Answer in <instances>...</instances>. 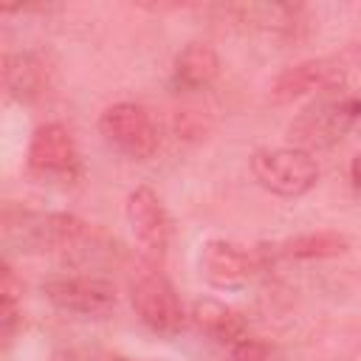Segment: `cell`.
<instances>
[{
  "instance_id": "6da1fadb",
  "label": "cell",
  "mask_w": 361,
  "mask_h": 361,
  "mask_svg": "<svg viewBox=\"0 0 361 361\" xmlns=\"http://www.w3.org/2000/svg\"><path fill=\"white\" fill-rule=\"evenodd\" d=\"M361 118V96L350 90H333L316 96L288 127L290 147L305 152L327 149L338 144Z\"/></svg>"
},
{
  "instance_id": "7a4b0ae2",
  "label": "cell",
  "mask_w": 361,
  "mask_h": 361,
  "mask_svg": "<svg viewBox=\"0 0 361 361\" xmlns=\"http://www.w3.org/2000/svg\"><path fill=\"white\" fill-rule=\"evenodd\" d=\"M251 175L262 189L279 197H299L319 180V166L310 152L299 147L257 149L251 155Z\"/></svg>"
},
{
  "instance_id": "3957f363",
  "label": "cell",
  "mask_w": 361,
  "mask_h": 361,
  "mask_svg": "<svg viewBox=\"0 0 361 361\" xmlns=\"http://www.w3.org/2000/svg\"><path fill=\"white\" fill-rule=\"evenodd\" d=\"M130 302L135 316L158 336H175L183 327V305L172 282L152 265L138 268L130 279Z\"/></svg>"
},
{
  "instance_id": "277c9868",
  "label": "cell",
  "mask_w": 361,
  "mask_h": 361,
  "mask_svg": "<svg viewBox=\"0 0 361 361\" xmlns=\"http://www.w3.org/2000/svg\"><path fill=\"white\" fill-rule=\"evenodd\" d=\"M99 133L110 147L135 161H147L158 149V130L149 113L133 102L110 104L99 118Z\"/></svg>"
},
{
  "instance_id": "5b68a950",
  "label": "cell",
  "mask_w": 361,
  "mask_h": 361,
  "mask_svg": "<svg viewBox=\"0 0 361 361\" xmlns=\"http://www.w3.org/2000/svg\"><path fill=\"white\" fill-rule=\"evenodd\" d=\"M350 62L347 56H319V59H305L288 71H282L271 87L274 102H293L307 93H333L344 90V82L350 76Z\"/></svg>"
},
{
  "instance_id": "8992f818",
  "label": "cell",
  "mask_w": 361,
  "mask_h": 361,
  "mask_svg": "<svg viewBox=\"0 0 361 361\" xmlns=\"http://www.w3.org/2000/svg\"><path fill=\"white\" fill-rule=\"evenodd\" d=\"M45 299L62 313L99 319L116 307V290L96 276H51L42 282Z\"/></svg>"
},
{
  "instance_id": "52a82bcc",
  "label": "cell",
  "mask_w": 361,
  "mask_h": 361,
  "mask_svg": "<svg viewBox=\"0 0 361 361\" xmlns=\"http://www.w3.org/2000/svg\"><path fill=\"white\" fill-rule=\"evenodd\" d=\"M127 223L135 234V240L149 251V254H164L172 240V220L161 197L149 186H135L127 195Z\"/></svg>"
},
{
  "instance_id": "ba28073f",
  "label": "cell",
  "mask_w": 361,
  "mask_h": 361,
  "mask_svg": "<svg viewBox=\"0 0 361 361\" xmlns=\"http://www.w3.org/2000/svg\"><path fill=\"white\" fill-rule=\"evenodd\" d=\"M87 237V226L73 214H25L20 240L28 251H71Z\"/></svg>"
},
{
  "instance_id": "9c48e42d",
  "label": "cell",
  "mask_w": 361,
  "mask_h": 361,
  "mask_svg": "<svg viewBox=\"0 0 361 361\" xmlns=\"http://www.w3.org/2000/svg\"><path fill=\"white\" fill-rule=\"evenodd\" d=\"M79 164V152L68 127L51 121L34 130L28 144V166L39 175H71Z\"/></svg>"
},
{
  "instance_id": "30bf717a",
  "label": "cell",
  "mask_w": 361,
  "mask_h": 361,
  "mask_svg": "<svg viewBox=\"0 0 361 361\" xmlns=\"http://www.w3.org/2000/svg\"><path fill=\"white\" fill-rule=\"evenodd\" d=\"M197 265H200V276L212 288H217V290H237L251 276L248 254L240 245L228 243V240H209V243H203Z\"/></svg>"
},
{
  "instance_id": "8fae6325",
  "label": "cell",
  "mask_w": 361,
  "mask_h": 361,
  "mask_svg": "<svg viewBox=\"0 0 361 361\" xmlns=\"http://www.w3.org/2000/svg\"><path fill=\"white\" fill-rule=\"evenodd\" d=\"M220 59L209 42H189L172 65V85L178 90H203L214 82Z\"/></svg>"
},
{
  "instance_id": "7c38bea8",
  "label": "cell",
  "mask_w": 361,
  "mask_h": 361,
  "mask_svg": "<svg viewBox=\"0 0 361 361\" xmlns=\"http://www.w3.org/2000/svg\"><path fill=\"white\" fill-rule=\"evenodd\" d=\"M192 319H195V324H197L206 336H212L214 341H220V344H226V347H231V350L240 347L245 338H251L245 322L240 319V313L231 310V307L223 305V302H214V299L197 302L195 310H192Z\"/></svg>"
},
{
  "instance_id": "4fadbf2b",
  "label": "cell",
  "mask_w": 361,
  "mask_h": 361,
  "mask_svg": "<svg viewBox=\"0 0 361 361\" xmlns=\"http://www.w3.org/2000/svg\"><path fill=\"white\" fill-rule=\"evenodd\" d=\"M3 82L17 102H34L45 87V65L34 54H8L3 59Z\"/></svg>"
},
{
  "instance_id": "5bb4252c",
  "label": "cell",
  "mask_w": 361,
  "mask_h": 361,
  "mask_svg": "<svg viewBox=\"0 0 361 361\" xmlns=\"http://www.w3.org/2000/svg\"><path fill=\"white\" fill-rule=\"evenodd\" d=\"M347 237L336 234V231H316V234H299L290 237L282 245V254L293 257V259H327V257H338L347 251Z\"/></svg>"
},
{
  "instance_id": "9a60e30c",
  "label": "cell",
  "mask_w": 361,
  "mask_h": 361,
  "mask_svg": "<svg viewBox=\"0 0 361 361\" xmlns=\"http://www.w3.org/2000/svg\"><path fill=\"white\" fill-rule=\"evenodd\" d=\"M240 14V23L265 28V31H290L296 25V6H282V3H248L234 8Z\"/></svg>"
},
{
  "instance_id": "2e32d148",
  "label": "cell",
  "mask_w": 361,
  "mask_h": 361,
  "mask_svg": "<svg viewBox=\"0 0 361 361\" xmlns=\"http://www.w3.org/2000/svg\"><path fill=\"white\" fill-rule=\"evenodd\" d=\"M350 180H353V186L361 192V152H355V158H353V164H350Z\"/></svg>"
},
{
  "instance_id": "e0dca14e",
  "label": "cell",
  "mask_w": 361,
  "mask_h": 361,
  "mask_svg": "<svg viewBox=\"0 0 361 361\" xmlns=\"http://www.w3.org/2000/svg\"><path fill=\"white\" fill-rule=\"evenodd\" d=\"M113 361H130V358H113Z\"/></svg>"
}]
</instances>
